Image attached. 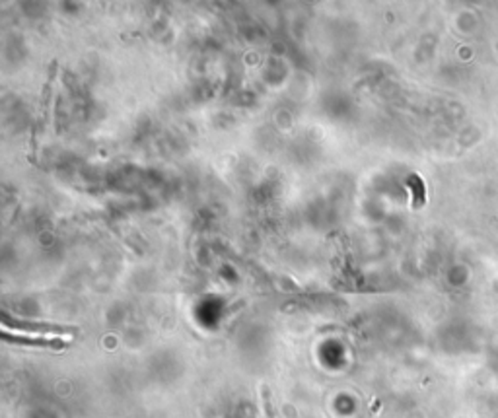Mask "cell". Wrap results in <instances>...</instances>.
I'll use <instances>...</instances> for the list:
<instances>
[{"label":"cell","instance_id":"2","mask_svg":"<svg viewBox=\"0 0 498 418\" xmlns=\"http://www.w3.org/2000/svg\"><path fill=\"white\" fill-rule=\"evenodd\" d=\"M2 340L12 342V344H20V346H31V348H43V350H66L70 346L68 340H62V337H47V335H31V333H20L14 331L10 333L8 329H2Z\"/></svg>","mask_w":498,"mask_h":418},{"label":"cell","instance_id":"3","mask_svg":"<svg viewBox=\"0 0 498 418\" xmlns=\"http://www.w3.org/2000/svg\"><path fill=\"white\" fill-rule=\"evenodd\" d=\"M261 397H263V409H265L267 417L273 418L275 417V409H273V397H271L269 385H263V387H261Z\"/></svg>","mask_w":498,"mask_h":418},{"label":"cell","instance_id":"1","mask_svg":"<svg viewBox=\"0 0 498 418\" xmlns=\"http://www.w3.org/2000/svg\"><path fill=\"white\" fill-rule=\"evenodd\" d=\"M2 329H12L20 333H31V335H51V337H78L80 329L72 325H56V323H39V321H20V319H8L4 315Z\"/></svg>","mask_w":498,"mask_h":418}]
</instances>
